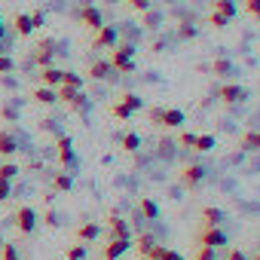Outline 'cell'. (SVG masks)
I'll return each instance as SVG.
<instances>
[{"label": "cell", "instance_id": "33", "mask_svg": "<svg viewBox=\"0 0 260 260\" xmlns=\"http://www.w3.org/2000/svg\"><path fill=\"white\" fill-rule=\"evenodd\" d=\"M16 71V61L10 58V55H0V77H7V74H13Z\"/></svg>", "mask_w": 260, "mask_h": 260}, {"label": "cell", "instance_id": "37", "mask_svg": "<svg viewBox=\"0 0 260 260\" xmlns=\"http://www.w3.org/2000/svg\"><path fill=\"white\" fill-rule=\"evenodd\" d=\"M214 254H217L214 248H208V245H199V251H196V260H217Z\"/></svg>", "mask_w": 260, "mask_h": 260}, {"label": "cell", "instance_id": "18", "mask_svg": "<svg viewBox=\"0 0 260 260\" xmlns=\"http://www.w3.org/2000/svg\"><path fill=\"white\" fill-rule=\"evenodd\" d=\"M13 28H16V34H19V37H31V31H34V25H31V16H28V13H16V19H13Z\"/></svg>", "mask_w": 260, "mask_h": 260}, {"label": "cell", "instance_id": "26", "mask_svg": "<svg viewBox=\"0 0 260 260\" xmlns=\"http://www.w3.org/2000/svg\"><path fill=\"white\" fill-rule=\"evenodd\" d=\"M211 71L217 77H226V74H233V64H230V58H214L211 61Z\"/></svg>", "mask_w": 260, "mask_h": 260}, {"label": "cell", "instance_id": "12", "mask_svg": "<svg viewBox=\"0 0 260 260\" xmlns=\"http://www.w3.org/2000/svg\"><path fill=\"white\" fill-rule=\"evenodd\" d=\"M107 233H110V239H132V230H128V223L119 220L116 214L107 217Z\"/></svg>", "mask_w": 260, "mask_h": 260}, {"label": "cell", "instance_id": "14", "mask_svg": "<svg viewBox=\"0 0 260 260\" xmlns=\"http://www.w3.org/2000/svg\"><path fill=\"white\" fill-rule=\"evenodd\" d=\"M61 77H64V71H61V68H55V64L40 68V83H43V86H49V89H58V86H61Z\"/></svg>", "mask_w": 260, "mask_h": 260}, {"label": "cell", "instance_id": "2", "mask_svg": "<svg viewBox=\"0 0 260 260\" xmlns=\"http://www.w3.org/2000/svg\"><path fill=\"white\" fill-rule=\"evenodd\" d=\"M184 110H178V107H153L150 110V122L153 125H159V128H181L184 125Z\"/></svg>", "mask_w": 260, "mask_h": 260}, {"label": "cell", "instance_id": "43", "mask_svg": "<svg viewBox=\"0 0 260 260\" xmlns=\"http://www.w3.org/2000/svg\"><path fill=\"white\" fill-rule=\"evenodd\" d=\"M223 260H248V257H245V251H239V248H230V251L223 254Z\"/></svg>", "mask_w": 260, "mask_h": 260}, {"label": "cell", "instance_id": "36", "mask_svg": "<svg viewBox=\"0 0 260 260\" xmlns=\"http://www.w3.org/2000/svg\"><path fill=\"white\" fill-rule=\"evenodd\" d=\"M178 144L193 150V144H196V132H181V135H178Z\"/></svg>", "mask_w": 260, "mask_h": 260}, {"label": "cell", "instance_id": "47", "mask_svg": "<svg viewBox=\"0 0 260 260\" xmlns=\"http://www.w3.org/2000/svg\"><path fill=\"white\" fill-rule=\"evenodd\" d=\"M7 40V25H4V16H0V43Z\"/></svg>", "mask_w": 260, "mask_h": 260}, {"label": "cell", "instance_id": "7", "mask_svg": "<svg viewBox=\"0 0 260 260\" xmlns=\"http://www.w3.org/2000/svg\"><path fill=\"white\" fill-rule=\"evenodd\" d=\"M196 239H199V245H208V248H214V251L226 245V233H223L220 226H202Z\"/></svg>", "mask_w": 260, "mask_h": 260}, {"label": "cell", "instance_id": "17", "mask_svg": "<svg viewBox=\"0 0 260 260\" xmlns=\"http://www.w3.org/2000/svg\"><path fill=\"white\" fill-rule=\"evenodd\" d=\"M138 217H141V220H156V217H159V205H156L150 196H141V205H138Z\"/></svg>", "mask_w": 260, "mask_h": 260}, {"label": "cell", "instance_id": "9", "mask_svg": "<svg viewBox=\"0 0 260 260\" xmlns=\"http://www.w3.org/2000/svg\"><path fill=\"white\" fill-rule=\"evenodd\" d=\"M128 248H132V239H110L101 251V260H119Z\"/></svg>", "mask_w": 260, "mask_h": 260}, {"label": "cell", "instance_id": "1", "mask_svg": "<svg viewBox=\"0 0 260 260\" xmlns=\"http://www.w3.org/2000/svg\"><path fill=\"white\" fill-rule=\"evenodd\" d=\"M135 43H122V46H113L110 49V68H113V74H132L135 71Z\"/></svg>", "mask_w": 260, "mask_h": 260}, {"label": "cell", "instance_id": "34", "mask_svg": "<svg viewBox=\"0 0 260 260\" xmlns=\"http://www.w3.org/2000/svg\"><path fill=\"white\" fill-rule=\"evenodd\" d=\"M208 25H214L217 31H223V28L230 25V19H226V16H220V13H211V16H208Z\"/></svg>", "mask_w": 260, "mask_h": 260}, {"label": "cell", "instance_id": "29", "mask_svg": "<svg viewBox=\"0 0 260 260\" xmlns=\"http://www.w3.org/2000/svg\"><path fill=\"white\" fill-rule=\"evenodd\" d=\"M19 166L16 162H4V166H0V178H4V181H13V178H19Z\"/></svg>", "mask_w": 260, "mask_h": 260}, {"label": "cell", "instance_id": "39", "mask_svg": "<svg viewBox=\"0 0 260 260\" xmlns=\"http://www.w3.org/2000/svg\"><path fill=\"white\" fill-rule=\"evenodd\" d=\"M0 116H4L7 122H16V119H19V110H16L13 104H4V110H0Z\"/></svg>", "mask_w": 260, "mask_h": 260}, {"label": "cell", "instance_id": "22", "mask_svg": "<svg viewBox=\"0 0 260 260\" xmlns=\"http://www.w3.org/2000/svg\"><path fill=\"white\" fill-rule=\"evenodd\" d=\"M71 187H74V178H71L68 172H58V175L52 178V190H55V193H68Z\"/></svg>", "mask_w": 260, "mask_h": 260}, {"label": "cell", "instance_id": "32", "mask_svg": "<svg viewBox=\"0 0 260 260\" xmlns=\"http://www.w3.org/2000/svg\"><path fill=\"white\" fill-rule=\"evenodd\" d=\"M0 260H19V251H16L13 242H7L4 248H0Z\"/></svg>", "mask_w": 260, "mask_h": 260}, {"label": "cell", "instance_id": "5", "mask_svg": "<svg viewBox=\"0 0 260 260\" xmlns=\"http://www.w3.org/2000/svg\"><path fill=\"white\" fill-rule=\"evenodd\" d=\"M202 181H205V166L202 162H190V166L181 169V187L184 190H196Z\"/></svg>", "mask_w": 260, "mask_h": 260}, {"label": "cell", "instance_id": "6", "mask_svg": "<svg viewBox=\"0 0 260 260\" xmlns=\"http://www.w3.org/2000/svg\"><path fill=\"white\" fill-rule=\"evenodd\" d=\"M77 19H80V25H83V28H89V31H98V28L104 25L101 10H98V7H92V4H83V7L77 10Z\"/></svg>", "mask_w": 260, "mask_h": 260}, {"label": "cell", "instance_id": "16", "mask_svg": "<svg viewBox=\"0 0 260 260\" xmlns=\"http://www.w3.org/2000/svg\"><path fill=\"white\" fill-rule=\"evenodd\" d=\"M31 98H34L37 104H43V107H52V104L58 101V92H55V89H49V86H40V89H34V92H31Z\"/></svg>", "mask_w": 260, "mask_h": 260}, {"label": "cell", "instance_id": "28", "mask_svg": "<svg viewBox=\"0 0 260 260\" xmlns=\"http://www.w3.org/2000/svg\"><path fill=\"white\" fill-rule=\"evenodd\" d=\"M83 77L80 74H71V71H64V77H61V86H71V89H83Z\"/></svg>", "mask_w": 260, "mask_h": 260}, {"label": "cell", "instance_id": "46", "mask_svg": "<svg viewBox=\"0 0 260 260\" xmlns=\"http://www.w3.org/2000/svg\"><path fill=\"white\" fill-rule=\"evenodd\" d=\"M46 223H49V226H58V214H55V211H46Z\"/></svg>", "mask_w": 260, "mask_h": 260}, {"label": "cell", "instance_id": "19", "mask_svg": "<svg viewBox=\"0 0 260 260\" xmlns=\"http://www.w3.org/2000/svg\"><path fill=\"white\" fill-rule=\"evenodd\" d=\"M119 147H122L125 153H138V150H141V135H138V132H125L122 141H119Z\"/></svg>", "mask_w": 260, "mask_h": 260}, {"label": "cell", "instance_id": "4", "mask_svg": "<svg viewBox=\"0 0 260 260\" xmlns=\"http://www.w3.org/2000/svg\"><path fill=\"white\" fill-rule=\"evenodd\" d=\"M119 40V28L116 25H101L92 37V49H113Z\"/></svg>", "mask_w": 260, "mask_h": 260}, {"label": "cell", "instance_id": "35", "mask_svg": "<svg viewBox=\"0 0 260 260\" xmlns=\"http://www.w3.org/2000/svg\"><path fill=\"white\" fill-rule=\"evenodd\" d=\"M68 260H86V245H71L68 248Z\"/></svg>", "mask_w": 260, "mask_h": 260}, {"label": "cell", "instance_id": "45", "mask_svg": "<svg viewBox=\"0 0 260 260\" xmlns=\"http://www.w3.org/2000/svg\"><path fill=\"white\" fill-rule=\"evenodd\" d=\"M162 260H184L178 251H172V248H166V254H162Z\"/></svg>", "mask_w": 260, "mask_h": 260}, {"label": "cell", "instance_id": "48", "mask_svg": "<svg viewBox=\"0 0 260 260\" xmlns=\"http://www.w3.org/2000/svg\"><path fill=\"white\" fill-rule=\"evenodd\" d=\"M254 260H260V251H257V254H254Z\"/></svg>", "mask_w": 260, "mask_h": 260}, {"label": "cell", "instance_id": "8", "mask_svg": "<svg viewBox=\"0 0 260 260\" xmlns=\"http://www.w3.org/2000/svg\"><path fill=\"white\" fill-rule=\"evenodd\" d=\"M217 98L223 101V104H242L245 98H248V89L245 86H239V83H226V86H220V92H217Z\"/></svg>", "mask_w": 260, "mask_h": 260}, {"label": "cell", "instance_id": "27", "mask_svg": "<svg viewBox=\"0 0 260 260\" xmlns=\"http://www.w3.org/2000/svg\"><path fill=\"white\" fill-rule=\"evenodd\" d=\"M153 245H156V239H153V236H147V233H141V236H138V245H135V248H138V251H141V254L147 257V254L153 251Z\"/></svg>", "mask_w": 260, "mask_h": 260}, {"label": "cell", "instance_id": "11", "mask_svg": "<svg viewBox=\"0 0 260 260\" xmlns=\"http://www.w3.org/2000/svg\"><path fill=\"white\" fill-rule=\"evenodd\" d=\"M55 147H58V162H61V169H68V166L74 162V141H71L68 135H58Z\"/></svg>", "mask_w": 260, "mask_h": 260}, {"label": "cell", "instance_id": "13", "mask_svg": "<svg viewBox=\"0 0 260 260\" xmlns=\"http://www.w3.org/2000/svg\"><path fill=\"white\" fill-rule=\"evenodd\" d=\"M110 74H113V68H110V61H107V58L92 61V64H89V71H86V77H89V80H98V83H101V80H107Z\"/></svg>", "mask_w": 260, "mask_h": 260}, {"label": "cell", "instance_id": "15", "mask_svg": "<svg viewBox=\"0 0 260 260\" xmlns=\"http://www.w3.org/2000/svg\"><path fill=\"white\" fill-rule=\"evenodd\" d=\"M16 150H19V138L10 128H0V156H13Z\"/></svg>", "mask_w": 260, "mask_h": 260}, {"label": "cell", "instance_id": "40", "mask_svg": "<svg viewBox=\"0 0 260 260\" xmlns=\"http://www.w3.org/2000/svg\"><path fill=\"white\" fill-rule=\"evenodd\" d=\"M125 4L132 7L135 13H147V10H150V0H125Z\"/></svg>", "mask_w": 260, "mask_h": 260}, {"label": "cell", "instance_id": "42", "mask_svg": "<svg viewBox=\"0 0 260 260\" xmlns=\"http://www.w3.org/2000/svg\"><path fill=\"white\" fill-rule=\"evenodd\" d=\"M28 16H31V25H34V28H43V22H46V13H43V10H34V13H28Z\"/></svg>", "mask_w": 260, "mask_h": 260}, {"label": "cell", "instance_id": "41", "mask_svg": "<svg viewBox=\"0 0 260 260\" xmlns=\"http://www.w3.org/2000/svg\"><path fill=\"white\" fill-rule=\"evenodd\" d=\"M10 196H13V181H4V178H0V202L10 199Z\"/></svg>", "mask_w": 260, "mask_h": 260}, {"label": "cell", "instance_id": "49", "mask_svg": "<svg viewBox=\"0 0 260 260\" xmlns=\"http://www.w3.org/2000/svg\"><path fill=\"white\" fill-rule=\"evenodd\" d=\"M144 260H156V257H144Z\"/></svg>", "mask_w": 260, "mask_h": 260}, {"label": "cell", "instance_id": "21", "mask_svg": "<svg viewBox=\"0 0 260 260\" xmlns=\"http://www.w3.org/2000/svg\"><path fill=\"white\" fill-rule=\"evenodd\" d=\"M211 13H220V16L233 19V16L239 13V4H236V0H214V10H211Z\"/></svg>", "mask_w": 260, "mask_h": 260}, {"label": "cell", "instance_id": "23", "mask_svg": "<svg viewBox=\"0 0 260 260\" xmlns=\"http://www.w3.org/2000/svg\"><path fill=\"white\" fill-rule=\"evenodd\" d=\"M220 208H214V205H205L202 208V226H217L220 223Z\"/></svg>", "mask_w": 260, "mask_h": 260}, {"label": "cell", "instance_id": "10", "mask_svg": "<svg viewBox=\"0 0 260 260\" xmlns=\"http://www.w3.org/2000/svg\"><path fill=\"white\" fill-rule=\"evenodd\" d=\"M52 58H55V40H40V43L34 46V61H37L40 68H49Z\"/></svg>", "mask_w": 260, "mask_h": 260}, {"label": "cell", "instance_id": "31", "mask_svg": "<svg viewBox=\"0 0 260 260\" xmlns=\"http://www.w3.org/2000/svg\"><path fill=\"white\" fill-rule=\"evenodd\" d=\"M119 101H122V104H125L128 110H132V113H135V110H141V98H138L135 92H125V95H122Z\"/></svg>", "mask_w": 260, "mask_h": 260}, {"label": "cell", "instance_id": "24", "mask_svg": "<svg viewBox=\"0 0 260 260\" xmlns=\"http://www.w3.org/2000/svg\"><path fill=\"white\" fill-rule=\"evenodd\" d=\"M193 150H196V153H208V150H214V135H196Z\"/></svg>", "mask_w": 260, "mask_h": 260}, {"label": "cell", "instance_id": "20", "mask_svg": "<svg viewBox=\"0 0 260 260\" xmlns=\"http://www.w3.org/2000/svg\"><path fill=\"white\" fill-rule=\"evenodd\" d=\"M98 233H101L98 223H80L77 226V242H92V239H98Z\"/></svg>", "mask_w": 260, "mask_h": 260}, {"label": "cell", "instance_id": "38", "mask_svg": "<svg viewBox=\"0 0 260 260\" xmlns=\"http://www.w3.org/2000/svg\"><path fill=\"white\" fill-rule=\"evenodd\" d=\"M245 10H248V16H251V19H257V22H260V0H245Z\"/></svg>", "mask_w": 260, "mask_h": 260}, {"label": "cell", "instance_id": "50", "mask_svg": "<svg viewBox=\"0 0 260 260\" xmlns=\"http://www.w3.org/2000/svg\"><path fill=\"white\" fill-rule=\"evenodd\" d=\"M116 4H125V0H116Z\"/></svg>", "mask_w": 260, "mask_h": 260}, {"label": "cell", "instance_id": "25", "mask_svg": "<svg viewBox=\"0 0 260 260\" xmlns=\"http://www.w3.org/2000/svg\"><path fill=\"white\" fill-rule=\"evenodd\" d=\"M239 147H245V150H260V132H245L242 141H239Z\"/></svg>", "mask_w": 260, "mask_h": 260}, {"label": "cell", "instance_id": "3", "mask_svg": "<svg viewBox=\"0 0 260 260\" xmlns=\"http://www.w3.org/2000/svg\"><path fill=\"white\" fill-rule=\"evenodd\" d=\"M13 223H16L19 236H34V230H37V211L31 205H19L16 214H13Z\"/></svg>", "mask_w": 260, "mask_h": 260}, {"label": "cell", "instance_id": "44", "mask_svg": "<svg viewBox=\"0 0 260 260\" xmlns=\"http://www.w3.org/2000/svg\"><path fill=\"white\" fill-rule=\"evenodd\" d=\"M181 37H184V40H193V37H196V28H193V25H181Z\"/></svg>", "mask_w": 260, "mask_h": 260}, {"label": "cell", "instance_id": "30", "mask_svg": "<svg viewBox=\"0 0 260 260\" xmlns=\"http://www.w3.org/2000/svg\"><path fill=\"white\" fill-rule=\"evenodd\" d=\"M110 116L113 119H128V116H132V110H128L122 101H116V104H110Z\"/></svg>", "mask_w": 260, "mask_h": 260}]
</instances>
